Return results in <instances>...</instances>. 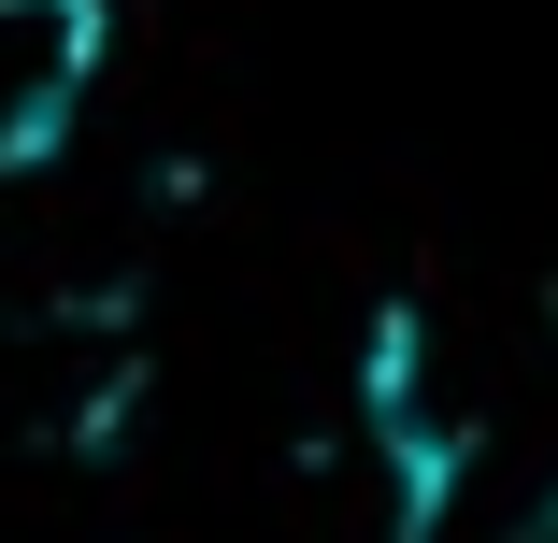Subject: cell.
<instances>
[{"label": "cell", "instance_id": "1", "mask_svg": "<svg viewBox=\"0 0 558 543\" xmlns=\"http://www.w3.org/2000/svg\"><path fill=\"white\" fill-rule=\"evenodd\" d=\"M116 58L100 0H0V172H44L86 129V86Z\"/></svg>", "mask_w": 558, "mask_h": 543}, {"label": "cell", "instance_id": "2", "mask_svg": "<svg viewBox=\"0 0 558 543\" xmlns=\"http://www.w3.org/2000/svg\"><path fill=\"white\" fill-rule=\"evenodd\" d=\"M487 543H558V472H544V486H530V501H515V515L487 529Z\"/></svg>", "mask_w": 558, "mask_h": 543}]
</instances>
